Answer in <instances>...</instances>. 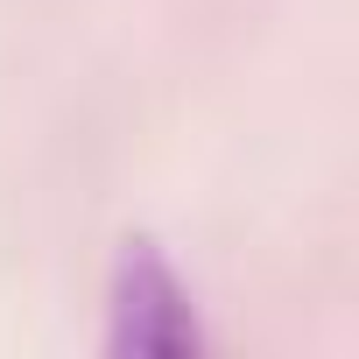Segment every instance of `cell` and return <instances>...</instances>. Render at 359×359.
I'll use <instances>...</instances> for the list:
<instances>
[{
    "label": "cell",
    "instance_id": "obj_1",
    "mask_svg": "<svg viewBox=\"0 0 359 359\" xmlns=\"http://www.w3.org/2000/svg\"><path fill=\"white\" fill-rule=\"evenodd\" d=\"M106 352L113 359H191L205 352V324L191 289L155 254V240H127L106 289Z\"/></svg>",
    "mask_w": 359,
    "mask_h": 359
}]
</instances>
